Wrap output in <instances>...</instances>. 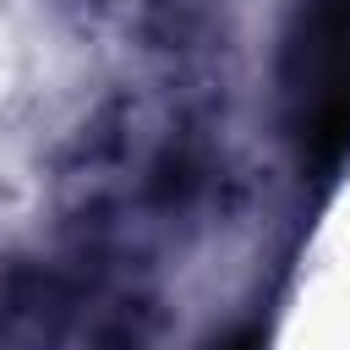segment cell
I'll return each mask as SVG.
<instances>
[{
    "label": "cell",
    "instance_id": "obj_1",
    "mask_svg": "<svg viewBox=\"0 0 350 350\" xmlns=\"http://www.w3.org/2000/svg\"><path fill=\"white\" fill-rule=\"evenodd\" d=\"M273 88L295 170L334 186L350 170V0H295L279 49Z\"/></svg>",
    "mask_w": 350,
    "mask_h": 350
},
{
    "label": "cell",
    "instance_id": "obj_2",
    "mask_svg": "<svg viewBox=\"0 0 350 350\" xmlns=\"http://www.w3.org/2000/svg\"><path fill=\"white\" fill-rule=\"evenodd\" d=\"M241 0H131V33L170 93L219 88V60L235 44Z\"/></svg>",
    "mask_w": 350,
    "mask_h": 350
},
{
    "label": "cell",
    "instance_id": "obj_3",
    "mask_svg": "<svg viewBox=\"0 0 350 350\" xmlns=\"http://www.w3.org/2000/svg\"><path fill=\"white\" fill-rule=\"evenodd\" d=\"M82 334V295L49 252L0 257V350H71Z\"/></svg>",
    "mask_w": 350,
    "mask_h": 350
},
{
    "label": "cell",
    "instance_id": "obj_4",
    "mask_svg": "<svg viewBox=\"0 0 350 350\" xmlns=\"http://www.w3.org/2000/svg\"><path fill=\"white\" fill-rule=\"evenodd\" d=\"M268 339H273V328L262 317H235V323L213 328L202 339V350H268Z\"/></svg>",
    "mask_w": 350,
    "mask_h": 350
},
{
    "label": "cell",
    "instance_id": "obj_5",
    "mask_svg": "<svg viewBox=\"0 0 350 350\" xmlns=\"http://www.w3.org/2000/svg\"><path fill=\"white\" fill-rule=\"evenodd\" d=\"M49 11H55L60 22H71V27L93 33V27H104V22L120 11V0H49Z\"/></svg>",
    "mask_w": 350,
    "mask_h": 350
}]
</instances>
